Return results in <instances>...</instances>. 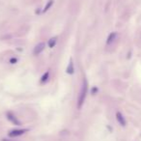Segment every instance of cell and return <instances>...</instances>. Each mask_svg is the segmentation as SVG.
I'll return each instance as SVG.
<instances>
[{
  "mask_svg": "<svg viewBox=\"0 0 141 141\" xmlns=\"http://www.w3.org/2000/svg\"><path fill=\"white\" fill-rule=\"evenodd\" d=\"M56 41H57V38H56V37L51 38L49 41H48V46H49L50 48H54V45H56Z\"/></svg>",
  "mask_w": 141,
  "mask_h": 141,
  "instance_id": "cell-8",
  "label": "cell"
},
{
  "mask_svg": "<svg viewBox=\"0 0 141 141\" xmlns=\"http://www.w3.org/2000/svg\"><path fill=\"white\" fill-rule=\"evenodd\" d=\"M52 4H53V0H49L48 2V4L45 5V7L44 8V10H43V12L45 13V12H46V11H48V9L50 8V7L52 6Z\"/></svg>",
  "mask_w": 141,
  "mask_h": 141,
  "instance_id": "cell-10",
  "label": "cell"
},
{
  "mask_svg": "<svg viewBox=\"0 0 141 141\" xmlns=\"http://www.w3.org/2000/svg\"><path fill=\"white\" fill-rule=\"evenodd\" d=\"M87 91H88V83H87V80L83 79V82H82V87H81V90H80L79 97H78V101H77V108L80 109L83 105L84 102H85V99H86L87 96Z\"/></svg>",
  "mask_w": 141,
  "mask_h": 141,
  "instance_id": "cell-1",
  "label": "cell"
},
{
  "mask_svg": "<svg viewBox=\"0 0 141 141\" xmlns=\"http://www.w3.org/2000/svg\"><path fill=\"white\" fill-rule=\"evenodd\" d=\"M48 77H49V72H46V73L42 77V78H41V83L43 84V83H45V81H48Z\"/></svg>",
  "mask_w": 141,
  "mask_h": 141,
  "instance_id": "cell-9",
  "label": "cell"
},
{
  "mask_svg": "<svg viewBox=\"0 0 141 141\" xmlns=\"http://www.w3.org/2000/svg\"><path fill=\"white\" fill-rule=\"evenodd\" d=\"M26 132H28L27 128H22V130H13V131H10L8 135H9L10 137H16V136L24 134Z\"/></svg>",
  "mask_w": 141,
  "mask_h": 141,
  "instance_id": "cell-2",
  "label": "cell"
},
{
  "mask_svg": "<svg viewBox=\"0 0 141 141\" xmlns=\"http://www.w3.org/2000/svg\"><path fill=\"white\" fill-rule=\"evenodd\" d=\"M96 91H97V88H94V89H93V91H92V93H93V94H95V93H96Z\"/></svg>",
  "mask_w": 141,
  "mask_h": 141,
  "instance_id": "cell-12",
  "label": "cell"
},
{
  "mask_svg": "<svg viewBox=\"0 0 141 141\" xmlns=\"http://www.w3.org/2000/svg\"><path fill=\"white\" fill-rule=\"evenodd\" d=\"M66 72H67V74H73L74 73V63H73V59L70 60V63L68 65V68Z\"/></svg>",
  "mask_w": 141,
  "mask_h": 141,
  "instance_id": "cell-6",
  "label": "cell"
},
{
  "mask_svg": "<svg viewBox=\"0 0 141 141\" xmlns=\"http://www.w3.org/2000/svg\"><path fill=\"white\" fill-rule=\"evenodd\" d=\"M116 37H117V33L116 32H112L111 34H109L108 38H107V41H106V44H107V45H110L111 43H113L115 41Z\"/></svg>",
  "mask_w": 141,
  "mask_h": 141,
  "instance_id": "cell-7",
  "label": "cell"
},
{
  "mask_svg": "<svg viewBox=\"0 0 141 141\" xmlns=\"http://www.w3.org/2000/svg\"><path fill=\"white\" fill-rule=\"evenodd\" d=\"M16 61H17V60H16V58H12V59H11V60H10V62H11V63H12V64H15V63H16Z\"/></svg>",
  "mask_w": 141,
  "mask_h": 141,
  "instance_id": "cell-11",
  "label": "cell"
},
{
  "mask_svg": "<svg viewBox=\"0 0 141 141\" xmlns=\"http://www.w3.org/2000/svg\"><path fill=\"white\" fill-rule=\"evenodd\" d=\"M7 118H8L9 121H11V122L13 123V124H15L16 126H20V122L16 119V116L14 115V114H12L11 112L7 113Z\"/></svg>",
  "mask_w": 141,
  "mask_h": 141,
  "instance_id": "cell-4",
  "label": "cell"
},
{
  "mask_svg": "<svg viewBox=\"0 0 141 141\" xmlns=\"http://www.w3.org/2000/svg\"><path fill=\"white\" fill-rule=\"evenodd\" d=\"M116 119H117V121H118L119 124H120L121 126H126V120H125V118L123 117V115L120 112L116 113Z\"/></svg>",
  "mask_w": 141,
  "mask_h": 141,
  "instance_id": "cell-5",
  "label": "cell"
},
{
  "mask_svg": "<svg viewBox=\"0 0 141 141\" xmlns=\"http://www.w3.org/2000/svg\"><path fill=\"white\" fill-rule=\"evenodd\" d=\"M45 43H40V44H38V45L34 48V51H33V52H34V54H35V55L40 54V53H41V52L45 49Z\"/></svg>",
  "mask_w": 141,
  "mask_h": 141,
  "instance_id": "cell-3",
  "label": "cell"
}]
</instances>
